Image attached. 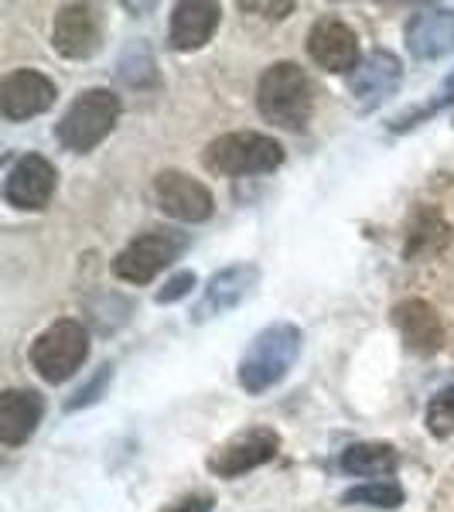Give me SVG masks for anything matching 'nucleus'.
<instances>
[{
  "label": "nucleus",
  "instance_id": "6e6552de",
  "mask_svg": "<svg viewBox=\"0 0 454 512\" xmlns=\"http://www.w3.org/2000/svg\"><path fill=\"white\" fill-rule=\"evenodd\" d=\"M257 280H260V270L253 267V263H233V267L212 274L202 301H198L195 311H192V321L195 325H205V321H212V318L229 315V311L239 308V304L253 294Z\"/></svg>",
  "mask_w": 454,
  "mask_h": 512
},
{
  "label": "nucleus",
  "instance_id": "aec40b11",
  "mask_svg": "<svg viewBox=\"0 0 454 512\" xmlns=\"http://www.w3.org/2000/svg\"><path fill=\"white\" fill-rule=\"evenodd\" d=\"M345 506H376V509H396L403 506V489L396 482H369L356 485L342 495Z\"/></svg>",
  "mask_w": 454,
  "mask_h": 512
},
{
  "label": "nucleus",
  "instance_id": "dca6fc26",
  "mask_svg": "<svg viewBox=\"0 0 454 512\" xmlns=\"http://www.w3.org/2000/svg\"><path fill=\"white\" fill-rule=\"evenodd\" d=\"M222 18V7L209 4V0H192V4H178L175 14H171V48L178 52H195L205 41L216 35Z\"/></svg>",
  "mask_w": 454,
  "mask_h": 512
},
{
  "label": "nucleus",
  "instance_id": "412c9836",
  "mask_svg": "<svg viewBox=\"0 0 454 512\" xmlns=\"http://www.w3.org/2000/svg\"><path fill=\"white\" fill-rule=\"evenodd\" d=\"M427 431L434 437H451L454 434V386L441 390L427 407Z\"/></svg>",
  "mask_w": 454,
  "mask_h": 512
},
{
  "label": "nucleus",
  "instance_id": "4468645a",
  "mask_svg": "<svg viewBox=\"0 0 454 512\" xmlns=\"http://www.w3.org/2000/svg\"><path fill=\"white\" fill-rule=\"evenodd\" d=\"M407 48L424 62H437L454 52V11L451 7H427L407 24Z\"/></svg>",
  "mask_w": 454,
  "mask_h": 512
},
{
  "label": "nucleus",
  "instance_id": "9b49d317",
  "mask_svg": "<svg viewBox=\"0 0 454 512\" xmlns=\"http://www.w3.org/2000/svg\"><path fill=\"white\" fill-rule=\"evenodd\" d=\"M154 195H158L161 212H168L178 222H205L212 216V192L202 181L181 175V171H161L154 181Z\"/></svg>",
  "mask_w": 454,
  "mask_h": 512
},
{
  "label": "nucleus",
  "instance_id": "423d86ee",
  "mask_svg": "<svg viewBox=\"0 0 454 512\" xmlns=\"http://www.w3.org/2000/svg\"><path fill=\"white\" fill-rule=\"evenodd\" d=\"M188 246V236L175 233V229H151V233L137 236L127 250L117 253L113 260V274L127 284H147L161 274L164 267L178 260Z\"/></svg>",
  "mask_w": 454,
  "mask_h": 512
},
{
  "label": "nucleus",
  "instance_id": "f3484780",
  "mask_svg": "<svg viewBox=\"0 0 454 512\" xmlns=\"http://www.w3.org/2000/svg\"><path fill=\"white\" fill-rule=\"evenodd\" d=\"M45 400L35 390H7L0 396V441L7 448H18L38 431Z\"/></svg>",
  "mask_w": 454,
  "mask_h": 512
},
{
  "label": "nucleus",
  "instance_id": "393cba45",
  "mask_svg": "<svg viewBox=\"0 0 454 512\" xmlns=\"http://www.w3.org/2000/svg\"><path fill=\"white\" fill-rule=\"evenodd\" d=\"M164 512H212V499L209 495H188V499L175 502V506H168Z\"/></svg>",
  "mask_w": 454,
  "mask_h": 512
},
{
  "label": "nucleus",
  "instance_id": "a878e982",
  "mask_svg": "<svg viewBox=\"0 0 454 512\" xmlns=\"http://www.w3.org/2000/svg\"><path fill=\"white\" fill-rule=\"evenodd\" d=\"M243 11H263L267 18H284V14L294 11V4H239Z\"/></svg>",
  "mask_w": 454,
  "mask_h": 512
},
{
  "label": "nucleus",
  "instance_id": "f257e3e1",
  "mask_svg": "<svg viewBox=\"0 0 454 512\" xmlns=\"http://www.w3.org/2000/svg\"><path fill=\"white\" fill-rule=\"evenodd\" d=\"M301 342H304L301 328L291 325V321L267 325L250 342V349L243 352V359H239V386L253 396H260V393H267L270 386H277L280 379L294 369L297 355H301Z\"/></svg>",
  "mask_w": 454,
  "mask_h": 512
},
{
  "label": "nucleus",
  "instance_id": "1a4fd4ad",
  "mask_svg": "<svg viewBox=\"0 0 454 512\" xmlns=\"http://www.w3.org/2000/svg\"><path fill=\"white\" fill-rule=\"evenodd\" d=\"M55 175L52 161H45L41 154H24V158L7 171V181H4V198L7 205L14 209H45L55 195Z\"/></svg>",
  "mask_w": 454,
  "mask_h": 512
},
{
  "label": "nucleus",
  "instance_id": "20e7f679",
  "mask_svg": "<svg viewBox=\"0 0 454 512\" xmlns=\"http://www.w3.org/2000/svg\"><path fill=\"white\" fill-rule=\"evenodd\" d=\"M284 161V147L263 134H226L205 147V168L216 175H270Z\"/></svg>",
  "mask_w": 454,
  "mask_h": 512
},
{
  "label": "nucleus",
  "instance_id": "f03ea898",
  "mask_svg": "<svg viewBox=\"0 0 454 512\" xmlns=\"http://www.w3.org/2000/svg\"><path fill=\"white\" fill-rule=\"evenodd\" d=\"M257 106L263 120L277 123L284 130H304L311 120V82L294 62H277L260 76L257 86Z\"/></svg>",
  "mask_w": 454,
  "mask_h": 512
},
{
  "label": "nucleus",
  "instance_id": "b1692460",
  "mask_svg": "<svg viewBox=\"0 0 454 512\" xmlns=\"http://www.w3.org/2000/svg\"><path fill=\"white\" fill-rule=\"evenodd\" d=\"M110 379H113V369H110V366H103V369L96 373L93 383L82 386V390H79L76 396H72V400L65 403V407H69V410H79V407H89V403H96V400H99V393L106 390V383H110Z\"/></svg>",
  "mask_w": 454,
  "mask_h": 512
},
{
  "label": "nucleus",
  "instance_id": "a211bd4d",
  "mask_svg": "<svg viewBox=\"0 0 454 512\" xmlns=\"http://www.w3.org/2000/svg\"><path fill=\"white\" fill-rule=\"evenodd\" d=\"M396 328H400L403 342H407L410 352L417 355H434L444 345V328L437 311L427 301H403L396 304L393 311Z\"/></svg>",
  "mask_w": 454,
  "mask_h": 512
},
{
  "label": "nucleus",
  "instance_id": "0eeeda50",
  "mask_svg": "<svg viewBox=\"0 0 454 512\" xmlns=\"http://www.w3.org/2000/svg\"><path fill=\"white\" fill-rule=\"evenodd\" d=\"M280 437L270 427H250V431L229 437L222 448L209 458V472L219 478H239L253 468L267 465V461L277 458Z\"/></svg>",
  "mask_w": 454,
  "mask_h": 512
},
{
  "label": "nucleus",
  "instance_id": "5701e85b",
  "mask_svg": "<svg viewBox=\"0 0 454 512\" xmlns=\"http://www.w3.org/2000/svg\"><path fill=\"white\" fill-rule=\"evenodd\" d=\"M192 287H195V274H192V270H181V274H175L158 294H154V301H158V304H175L185 294H192Z\"/></svg>",
  "mask_w": 454,
  "mask_h": 512
},
{
  "label": "nucleus",
  "instance_id": "39448f33",
  "mask_svg": "<svg viewBox=\"0 0 454 512\" xmlns=\"http://www.w3.org/2000/svg\"><path fill=\"white\" fill-rule=\"evenodd\" d=\"M89 359V335L79 321H55L31 345V366L45 383H65Z\"/></svg>",
  "mask_w": 454,
  "mask_h": 512
},
{
  "label": "nucleus",
  "instance_id": "7ed1b4c3",
  "mask_svg": "<svg viewBox=\"0 0 454 512\" xmlns=\"http://www.w3.org/2000/svg\"><path fill=\"white\" fill-rule=\"evenodd\" d=\"M120 120V96L110 89H86L59 120V144L65 151L86 154L113 134Z\"/></svg>",
  "mask_w": 454,
  "mask_h": 512
},
{
  "label": "nucleus",
  "instance_id": "6ab92c4d",
  "mask_svg": "<svg viewBox=\"0 0 454 512\" xmlns=\"http://www.w3.org/2000/svg\"><path fill=\"white\" fill-rule=\"evenodd\" d=\"M396 451L390 444H349L342 451V472L356 475V478H376V475H390L396 468Z\"/></svg>",
  "mask_w": 454,
  "mask_h": 512
},
{
  "label": "nucleus",
  "instance_id": "ddd939ff",
  "mask_svg": "<svg viewBox=\"0 0 454 512\" xmlns=\"http://www.w3.org/2000/svg\"><path fill=\"white\" fill-rule=\"evenodd\" d=\"M308 55L328 72H356L359 69V38L342 21H318L308 35Z\"/></svg>",
  "mask_w": 454,
  "mask_h": 512
},
{
  "label": "nucleus",
  "instance_id": "f8f14e48",
  "mask_svg": "<svg viewBox=\"0 0 454 512\" xmlns=\"http://www.w3.org/2000/svg\"><path fill=\"white\" fill-rule=\"evenodd\" d=\"M55 96V82L41 72H31V69H21V72H11L4 82H0V113L7 120H28V117H38V113L52 110Z\"/></svg>",
  "mask_w": 454,
  "mask_h": 512
},
{
  "label": "nucleus",
  "instance_id": "bb28decb",
  "mask_svg": "<svg viewBox=\"0 0 454 512\" xmlns=\"http://www.w3.org/2000/svg\"><path fill=\"white\" fill-rule=\"evenodd\" d=\"M448 82H451V86H454V72H451V79H448Z\"/></svg>",
  "mask_w": 454,
  "mask_h": 512
},
{
  "label": "nucleus",
  "instance_id": "9d476101",
  "mask_svg": "<svg viewBox=\"0 0 454 512\" xmlns=\"http://www.w3.org/2000/svg\"><path fill=\"white\" fill-rule=\"evenodd\" d=\"M103 41V18L93 4H65L55 14L52 45L65 59H89Z\"/></svg>",
  "mask_w": 454,
  "mask_h": 512
},
{
  "label": "nucleus",
  "instance_id": "4be33fe9",
  "mask_svg": "<svg viewBox=\"0 0 454 512\" xmlns=\"http://www.w3.org/2000/svg\"><path fill=\"white\" fill-rule=\"evenodd\" d=\"M434 233H444L441 219L431 216V212H424V216L417 219L414 233H410V239H407V256H414V253L424 250L420 243H427V250H437V246H441L444 239H448V236H434Z\"/></svg>",
  "mask_w": 454,
  "mask_h": 512
},
{
  "label": "nucleus",
  "instance_id": "2eb2a0df",
  "mask_svg": "<svg viewBox=\"0 0 454 512\" xmlns=\"http://www.w3.org/2000/svg\"><path fill=\"white\" fill-rule=\"evenodd\" d=\"M400 76H403V65L393 52H369L359 69L349 76V89L359 103L373 106V103H383L386 96L396 93Z\"/></svg>",
  "mask_w": 454,
  "mask_h": 512
}]
</instances>
